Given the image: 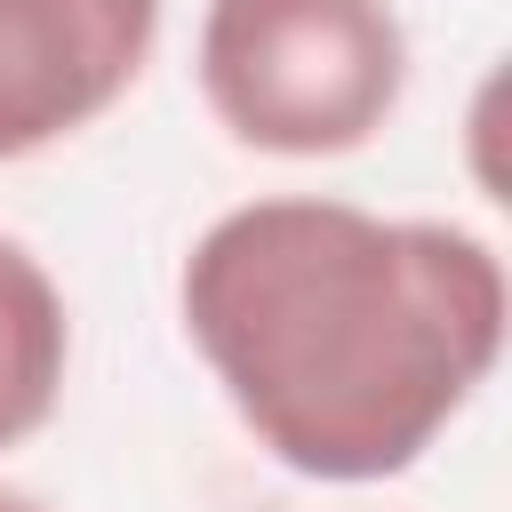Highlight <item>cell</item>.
I'll use <instances>...</instances> for the list:
<instances>
[{
	"label": "cell",
	"instance_id": "cell-1",
	"mask_svg": "<svg viewBox=\"0 0 512 512\" xmlns=\"http://www.w3.org/2000/svg\"><path fill=\"white\" fill-rule=\"evenodd\" d=\"M176 312L248 440L328 488L408 472L504 360V256L440 216L328 192L224 208Z\"/></svg>",
	"mask_w": 512,
	"mask_h": 512
},
{
	"label": "cell",
	"instance_id": "cell-2",
	"mask_svg": "<svg viewBox=\"0 0 512 512\" xmlns=\"http://www.w3.org/2000/svg\"><path fill=\"white\" fill-rule=\"evenodd\" d=\"M216 128L272 160H344L408 96L392 0H208L192 48Z\"/></svg>",
	"mask_w": 512,
	"mask_h": 512
},
{
	"label": "cell",
	"instance_id": "cell-3",
	"mask_svg": "<svg viewBox=\"0 0 512 512\" xmlns=\"http://www.w3.org/2000/svg\"><path fill=\"white\" fill-rule=\"evenodd\" d=\"M160 0H0V160L96 128L160 48Z\"/></svg>",
	"mask_w": 512,
	"mask_h": 512
},
{
	"label": "cell",
	"instance_id": "cell-4",
	"mask_svg": "<svg viewBox=\"0 0 512 512\" xmlns=\"http://www.w3.org/2000/svg\"><path fill=\"white\" fill-rule=\"evenodd\" d=\"M64 368H72L64 288L16 232H0V448H24L56 416Z\"/></svg>",
	"mask_w": 512,
	"mask_h": 512
},
{
	"label": "cell",
	"instance_id": "cell-5",
	"mask_svg": "<svg viewBox=\"0 0 512 512\" xmlns=\"http://www.w3.org/2000/svg\"><path fill=\"white\" fill-rule=\"evenodd\" d=\"M0 512H48L40 496H24V488H0Z\"/></svg>",
	"mask_w": 512,
	"mask_h": 512
}]
</instances>
